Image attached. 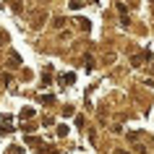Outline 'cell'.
<instances>
[{
  "instance_id": "obj_4",
  "label": "cell",
  "mask_w": 154,
  "mask_h": 154,
  "mask_svg": "<svg viewBox=\"0 0 154 154\" xmlns=\"http://www.w3.org/2000/svg\"><path fill=\"white\" fill-rule=\"evenodd\" d=\"M8 154H21V146H13V149H11Z\"/></svg>"
},
{
  "instance_id": "obj_2",
  "label": "cell",
  "mask_w": 154,
  "mask_h": 154,
  "mask_svg": "<svg viewBox=\"0 0 154 154\" xmlns=\"http://www.w3.org/2000/svg\"><path fill=\"white\" fill-rule=\"evenodd\" d=\"M52 26H55V29H63V26H65V18H55V21H52Z\"/></svg>"
},
{
  "instance_id": "obj_1",
  "label": "cell",
  "mask_w": 154,
  "mask_h": 154,
  "mask_svg": "<svg viewBox=\"0 0 154 154\" xmlns=\"http://www.w3.org/2000/svg\"><path fill=\"white\" fill-rule=\"evenodd\" d=\"M60 81H63L65 86H68V84H73V81H76V76H73V73H63V76H60Z\"/></svg>"
},
{
  "instance_id": "obj_3",
  "label": "cell",
  "mask_w": 154,
  "mask_h": 154,
  "mask_svg": "<svg viewBox=\"0 0 154 154\" xmlns=\"http://www.w3.org/2000/svg\"><path fill=\"white\" fill-rule=\"evenodd\" d=\"M76 21H79V26H81V29H89V21H86V18H76Z\"/></svg>"
}]
</instances>
